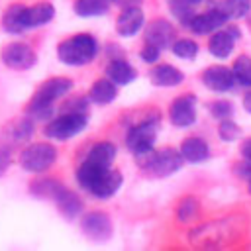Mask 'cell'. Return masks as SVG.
<instances>
[{"instance_id":"1","label":"cell","mask_w":251,"mask_h":251,"mask_svg":"<svg viewBox=\"0 0 251 251\" xmlns=\"http://www.w3.org/2000/svg\"><path fill=\"white\" fill-rule=\"evenodd\" d=\"M245 233V218L241 216H224L210 222H204L188 231V241L192 247L200 249H220L233 245Z\"/></svg>"},{"instance_id":"2","label":"cell","mask_w":251,"mask_h":251,"mask_svg":"<svg viewBox=\"0 0 251 251\" xmlns=\"http://www.w3.org/2000/svg\"><path fill=\"white\" fill-rule=\"evenodd\" d=\"M122 173L112 167H96L86 161L80 163L76 169V182L88 194L96 198H110L122 186Z\"/></svg>"},{"instance_id":"3","label":"cell","mask_w":251,"mask_h":251,"mask_svg":"<svg viewBox=\"0 0 251 251\" xmlns=\"http://www.w3.org/2000/svg\"><path fill=\"white\" fill-rule=\"evenodd\" d=\"M73 80L67 76H53L45 82H41L31 96L29 104L25 106V112L35 120H47L53 114L55 100L63 98L67 92H71Z\"/></svg>"},{"instance_id":"4","label":"cell","mask_w":251,"mask_h":251,"mask_svg":"<svg viewBox=\"0 0 251 251\" xmlns=\"http://www.w3.org/2000/svg\"><path fill=\"white\" fill-rule=\"evenodd\" d=\"M135 163L149 176L165 178V176L175 175L182 167L184 159H182L180 151H176L173 147H163V149L153 147V149H149L141 155H135Z\"/></svg>"},{"instance_id":"5","label":"cell","mask_w":251,"mask_h":251,"mask_svg":"<svg viewBox=\"0 0 251 251\" xmlns=\"http://www.w3.org/2000/svg\"><path fill=\"white\" fill-rule=\"evenodd\" d=\"M98 53V41L90 33H76L67 37L57 47V57L69 67H84Z\"/></svg>"},{"instance_id":"6","label":"cell","mask_w":251,"mask_h":251,"mask_svg":"<svg viewBox=\"0 0 251 251\" xmlns=\"http://www.w3.org/2000/svg\"><path fill=\"white\" fill-rule=\"evenodd\" d=\"M20 167L27 173H43L47 169L53 167V163L57 161V149L53 143H29L22 149L20 157Z\"/></svg>"},{"instance_id":"7","label":"cell","mask_w":251,"mask_h":251,"mask_svg":"<svg viewBox=\"0 0 251 251\" xmlns=\"http://www.w3.org/2000/svg\"><path fill=\"white\" fill-rule=\"evenodd\" d=\"M157 131H159V114H151L149 118H145L143 122H139L127 129L126 145L133 153V157L153 149Z\"/></svg>"},{"instance_id":"8","label":"cell","mask_w":251,"mask_h":251,"mask_svg":"<svg viewBox=\"0 0 251 251\" xmlns=\"http://www.w3.org/2000/svg\"><path fill=\"white\" fill-rule=\"evenodd\" d=\"M86 126H88L86 112H65L59 118H55L53 122H49L43 131H45V135L49 139L65 141V139H71L76 133L84 131Z\"/></svg>"},{"instance_id":"9","label":"cell","mask_w":251,"mask_h":251,"mask_svg":"<svg viewBox=\"0 0 251 251\" xmlns=\"http://www.w3.org/2000/svg\"><path fill=\"white\" fill-rule=\"evenodd\" d=\"M2 63L12 71H27L37 63V53L22 41H12L2 47Z\"/></svg>"},{"instance_id":"10","label":"cell","mask_w":251,"mask_h":251,"mask_svg":"<svg viewBox=\"0 0 251 251\" xmlns=\"http://www.w3.org/2000/svg\"><path fill=\"white\" fill-rule=\"evenodd\" d=\"M82 233L92 241H108L114 233V224L106 212H88L80 220Z\"/></svg>"},{"instance_id":"11","label":"cell","mask_w":251,"mask_h":251,"mask_svg":"<svg viewBox=\"0 0 251 251\" xmlns=\"http://www.w3.org/2000/svg\"><path fill=\"white\" fill-rule=\"evenodd\" d=\"M169 118L175 127H190L196 122V96L182 94L171 102Z\"/></svg>"},{"instance_id":"12","label":"cell","mask_w":251,"mask_h":251,"mask_svg":"<svg viewBox=\"0 0 251 251\" xmlns=\"http://www.w3.org/2000/svg\"><path fill=\"white\" fill-rule=\"evenodd\" d=\"M33 135V122L27 118H20L14 120L10 124H6V127L0 133V147L6 149H14L16 145H24L25 141H29V137Z\"/></svg>"},{"instance_id":"13","label":"cell","mask_w":251,"mask_h":251,"mask_svg":"<svg viewBox=\"0 0 251 251\" xmlns=\"http://www.w3.org/2000/svg\"><path fill=\"white\" fill-rule=\"evenodd\" d=\"M227 20H229V18L224 16L222 12H218V10H214V8H208V10L202 12V14H194V16L190 18V22L186 24V27H188L192 33H196V35H208V33H212V31L224 27V25L227 24Z\"/></svg>"},{"instance_id":"14","label":"cell","mask_w":251,"mask_h":251,"mask_svg":"<svg viewBox=\"0 0 251 251\" xmlns=\"http://www.w3.org/2000/svg\"><path fill=\"white\" fill-rule=\"evenodd\" d=\"M239 37V29L235 25H227V27H220L212 33L210 41H208V51L210 55H214L216 59H226L231 55L235 39Z\"/></svg>"},{"instance_id":"15","label":"cell","mask_w":251,"mask_h":251,"mask_svg":"<svg viewBox=\"0 0 251 251\" xmlns=\"http://www.w3.org/2000/svg\"><path fill=\"white\" fill-rule=\"evenodd\" d=\"M175 27L171 22L163 20V18H157V20H151L147 25H145V31H143V41L145 43H153L161 49L165 47H171V43L175 41Z\"/></svg>"},{"instance_id":"16","label":"cell","mask_w":251,"mask_h":251,"mask_svg":"<svg viewBox=\"0 0 251 251\" xmlns=\"http://www.w3.org/2000/svg\"><path fill=\"white\" fill-rule=\"evenodd\" d=\"M145 24V14L139 6H124L116 18V31L122 37H133Z\"/></svg>"},{"instance_id":"17","label":"cell","mask_w":251,"mask_h":251,"mask_svg":"<svg viewBox=\"0 0 251 251\" xmlns=\"http://www.w3.org/2000/svg\"><path fill=\"white\" fill-rule=\"evenodd\" d=\"M202 82L208 90L214 92H227L233 88L235 84V76L233 71L224 67V65H212L202 73Z\"/></svg>"},{"instance_id":"18","label":"cell","mask_w":251,"mask_h":251,"mask_svg":"<svg viewBox=\"0 0 251 251\" xmlns=\"http://www.w3.org/2000/svg\"><path fill=\"white\" fill-rule=\"evenodd\" d=\"M53 18H55V6L51 2H37L33 6H24L22 8V25H24V29L45 25Z\"/></svg>"},{"instance_id":"19","label":"cell","mask_w":251,"mask_h":251,"mask_svg":"<svg viewBox=\"0 0 251 251\" xmlns=\"http://www.w3.org/2000/svg\"><path fill=\"white\" fill-rule=\"evenodd\" d=\"M53 202H55L59 214L63 218H67V220H75L82 212V200L78 198V194L75 190L67 188L65 184L57 190V194L53 196Z\"/></svg>"},{"instance_id":"20","label":"cell","mask_w":251,"mask_h":251,"mask_svg":"<svg viewBox=\"0 0 251 251\" xmlns=\"http://www.w3.org/2000/svg\"><path fill=\"white\" fill-rule=\"evenodd\" d=\"M149 80L155 86L169 88V86H178L184 80V75H182V71H178L173 65H155L149 71Z\"/></svg>"},{"instance_id":"21","label":"cell","mask_w":251,"mask_h":251,"mask_svg":"<svg viewBox=\"0 0 251 251\" xmlns=\"http://www.w3.org/2000/svg\"><path fill=\"white\" fill-rule=\"evenodd\" d=\"M204 2L208 4V8L222 12L229 20L245 18L251 10V0H204Z\"/></svg>"},{"instance_id":"22","label":"cell","mask_w":251,"mask_h":251,"mask_svg":"<svg viewBox=\"0 0 251 251\" xmlns=\"http://www.w3.org/2000/svg\"><path fill=\"white\" fill-rule=\"evenodd\" d=\"M116 153H118V149L112 141H100V143L90 147L84 161L90 163V165H96V167H112V163L116 159Z\"/></svg>"},{"instance_id":"23","label":"cell","mask_w":251,"mask_h":251,"mask_svg":"<svg viewBox=\"0 0 251 251\" xmlns=\"http://www.w3.org/2000/svg\"><path fill=\"white\" fill-rule=\"evenodd\" d=\"M106 76L116 84H129L137 78V71L126 59H112L106 67Z\"/></svg>"},{"instance_id":"24","label":"cell","mask_w":251,"mask_h":251,"mask_svg":"<svg viewBox=\"0 0 251 251\" xmlns=\"http://www.w3.org/2000/svg\"><path fill=\"white\" fill-rule=\"evenodd\" d=\"M116 96H118V84L112 82L108 76L106 78H98L88 90V100L98 104V106L110 104L112 100H116Z\"/></svg>"},{"instance_id":"25","label":"cell","mask_w":251,"mask_h":251,"mask_svg":"<svg viewBox=\"0 0 251 251\" xmlns=\"http://www.w3.org/2000/svg\"><path fill=\"white\" fill-rule=\"evenodd\" d=\"M180 155L188 163H202L210 157V147L202 137H186L180 145Z\"/></svg>"},{"instance_id":"26","label":"cell","mask_w":251,"mask_h":251,"mask_svg":"<svg viewBox=\"0 0 251 251\" xmlns=\"http://www.w3.org/2000/svg\"><path fill=\"white\" fill-rule=\"evenodd\" d=\"M110 8V2L106 0H76L73 4V10L76 16L80 18H96V16H104Z\"/></svg>"},{"instance_id":"27","label":"cell","mask_w":251,"mask_h":251,"mask_svg":"<svg viewBox=\"0 0 251 251\" xmlns=\"http://www.w3.org/2000/svg\"><path fill=\"white\" fill-rule=\"evenodd\" d=\"M22 8H24V4H10V6L4 10L2 27H4L6 33L18 35V33L24 31V25H22Z\"/></svg>"},{"instance_id":"28","label":"cell","mask_w":251,"mask_h":251,"mask_svg":"<svg viewBox=\"0 0 251 251\" xmlns=\"http://www.w3.org/2000/svg\"><path fill=\"white\" fill-rule=\"evenodd\" d=\"M63 184L59 180H55V178H37V180H33L29 184V192L33 196H37V198H45V200L49 198V200H53V196L57 194V190Z\"/></svg>"},{"instance_id":"29","label":"cell","mask_w":251,"mask_h":251,"mask_svg":"<svg viewBox=\"0 0 251 251\" xmlns=\"http://www.w3.org/2000/svg\"><path fill=\"white\" fill-rule=\"evenodd\" d=\"M235 82H239L245 88H251V57L247 55H239L231 67Z\"/></svg>"},{"instance_id":"30","label":"cell","mask_w":251,"mask_h":251,"mask_svg":"<svg viewBox=\"0 0 251 251\" xmlns=\"http://www.w3.org/2000/svg\"><path fill=\"white\" fill-rule=\"evenodd\" d=\"M198 200L194 198V196H184L180 202H178V206H176V220L180 222V224H188V222H192V220H196V216H198Z\"/></svg>"},{"instance_id":"31","label":"cell","mask_w":251,"mask_h":251,"mask_svg":"<svg viewBox=\"0 0 251 251\" xmlns=\"http://www.w3.org/2000/svg\"><path fill=\"white\" fill-rule=\"evenodd\" d=\"M178 59H194L198 55V45L196 41L188 39V37H182V39H175L169 47Z\"/></svg>"},{"instance_id":"32","label":"cell","mask_w":251,"mask_h":251,"mask_svg":"<svg viewBox=\"0 0 251 251\" xmlns=\"http://www.w3.org/2000/svg\"><path fill=\"white\" fill-rule=\"evenodd\" d=\"M167 4H169V10L173 12V16L186 27V24L190 22V18L194 16V12H192L194 6H190L186 0H167Z\"/></svg>"},{"instance_id":"33","label":"cell","mask_w":251,"mask_h":251,"mask_svg":"<svg viewBox=\"0 0 251 251\" xmlns=\"http://www.w3.org/2000/svg\"><path fill=\"white\" fill-rule=\"evenodd\" d=\"M239 126L231 120V118H226V120H220V126H218V135H220V139L222 141H226V143H231V141H235L237 137H239Z\"/></svg>"},{"instance_id":"34","label":"cell","mask_w":251,"mask_h":251,"mask_svg":"<svg viewBox=\"0 0 251 251\" xmlns=\"http://www.w3.org/2000/svg\"><path fill=\"white\" fill-rule=\"evenodd\" d=\"M208 110L218 120H226V118L233 116V104L227 102V100H214V102L208 104Z\"/></svg>"},{"instance_id":"35","label":"cell","mask_w":251,"mask_h":251,"mask_svg":"<svg viewBox=\"0 0 251 251\" xmlns=\"http://www.w3.org/2000/svg\"><path fill=\"white\" fill-rule=\"evenodd\" d=\"M139 57L145 61V63H157V59L161 57V47L153 45V43H145L139 51Z\"/></svg>"},{"instance_id":"36","label":"cell","mask_w":251,"mask_h":251,"mask_svg":"<svg viewBox=\"0 0 251 251\" xmlns=\"http://www.w3.org/2000/svg\"><path fill=\"white\" fill-rule=\"evenodd\" d=\"M10 163H12V151L6 149V147H0V176L6 173Z\"/></svg>"},{"instance_id":"37","label":"cell","mask_w":251,"mask_h":251,"mask_svg":"<svg viewBox=\"0 0 251 251\" xmlns=\"http://www.w3.org/2000/svg\"><path fill=\"white\" fill-rule=\"evenodd\" d=\"M239 153H241V157H243V161H247V163H251V137H247V139H243V141H241V147H239Z\"/></svg>"},{"instance_id":"38","label":"cell","mask_w":251,"mask_h":251,"mask_svg":"<svg viewBox=\"0 0 251 251\" xmlns=\"http://www.w3.org/2000/svg\"><path fill=\"white\" fill-rule=\"evenodd\" d=\"M112 2H114V4H120V6L124 8V6H139L143 0H112Z\"/></svg>"},{"instance_id":"39","label":"cell","mask_w":251,"mask_h":251,"mask_svg":"<svg viewBox=\"0 0 251 251\" xmlns=\"http://www.w3.org/2000/svg\"><path fill=\"white\" fill-rule=\"evenodd\" d=\"M243 108H245V110L251 114V90H249V92L243 96Z\"/></svg>"},{"instance_id":"40","label":"cell","mask_w":251,"mask_h":251,"mask_svg":"<svg viewBox=\"0 0 251 251\" xmlns=\"http://www.w3.org/2000/svg\"><path fill=\"white\" fill-rule=\"evenodd\" d=\"M245 18H247V20H245V24H247V29L251 31V10H249V14H247Z\"/></svg>"},{"instance_id":"41","label":"cell","mask_w":251,"mask_h":251,"mask_svg":"<svg viewBox=\"0 0 251 251\" xmlns=\"http://www.w3.org/2000/svg\"><path fill=\"white\" fill-rule=\"evenodd\" d=\"M190 6H196V4H200V2H204V0H186Z\"/></svg>"},{"instance_id":"42","label":"cell","mask_w":251,"mask_h":251,"mask_svg":"<svg viewBox=\"0 0 251 251\" xmlns=\"http://www.w3.org/2000/svg\"><path fill=\"white\" fill-rule=\"evenodd\" d=\"M247 190H249V194H251V176L247 178Z\"/></svg>"},{"instance_id":"43","label":"cell","mask_w":251,"mask_h":251,"mask_svg":"<svg viewBox=\"0 0 251 251\" xmlns=\"http://www.w3.org/2000/svg\"><path fill=\"white\" fill-rule=\"evenodd\" d=\"M106 2H112V0H106Z\"/></svg>"}]
</instances>
